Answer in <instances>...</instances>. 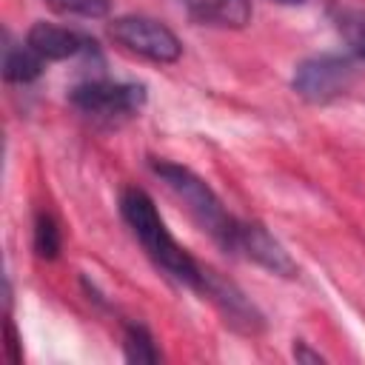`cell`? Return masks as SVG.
Returning <instances> with one entry per match:
<instances>
[{
	"mask_svg": "<svg viewBox=\"0 0 365 365\" xmlns=\"http://www.w3.org/2000/svg\"><path fill=\"white\" fill-rule=\"evenodd\" d=\"M48 9H54L57 14H68V17H86V20H97L106 17L111 9V0H43Z\"/></svg>",
	"mask_w": 365,
	"mask_h": 365,
	"instance_id": "5bb4252c",
	"label": "cell"
},
{
	"mask_svg": "<svg viewBox=\"0 0 365 365\" xmlns=\"http://www.w3.org/2000/svg\"><path fill=\"white\" fill-rule=\"evenodd\" d=\"M356 80H359V57L339 54V51H322V54H314L297 63L291 74V88L305 103L328 106L345 97L356 86Z\"/></svg>",
	"mask_w": 365,
	"mask_h": 365,
	"instance_id": "3957f363",
	"label": "cell"
},
{
	"mask_svg": "<svg viewBox=\"0 0 365 365\" xmlns=\"http://www.w3.org/2000/svg\"><path fill=\"white\" fill-rule=\"evenodd\" d=\"M291 354H294L297 362H314V365H317V362H325V356H322L319 351H311L308 342H302V339L294 342V351H291Z\"/></svg>",
	"mask_w": 365,
	"mask_h": 365,
	"instance_id": "9a60e30c",
	"label": "cell"
},
{
	"mask_svg": "<svg viewBox=\"0 0 365 365\" xmlns=\"http://www.w3.org/2000/svg\"><path fill=\"white\" fill-rule=\"evenodd\" d=\"M68 103L83 117H91L100 123H117V120L134 117L145 106V86L108 80V77H91V80L71 86Z\"/></svg>",
	"mask_w": 365,
	"mask_h": 365,
	"instance_id": "277c9868",
	"label": "cell"
},
{
	"mask_svg": "<svg viewBox=\"0 0 365 365\" xmlns=\"http://www.w3.org/2000/svg\"><path fill=\"white\" fill-rule=\"evenodd\" d=\"M120 217L128 225V231L134 234V240L143 245L145 257L177 285H185L191 291L200 288L202 279V265L171 237V231L165 228L154 200L137 188L128 185L120 194Z\"/></svg>",
	"mask_w": 365,
	"mask_h": 365,
	"instance_id": "6da1fadb",
	"label": "cell"
},
{
	"mask_svg": "<svg viewBox=\"0 0 365 365\" xmlns=\"http://www.w3.org/2000/svg\"><path fill=\"white\" fill-rule=\"evenodd\" d=\"M336 29L342 34V40L348 43L351 54L359 57L365 63V9H336L334 14Z\"/></svg>",
	"mask_w": 365,
	"mask_h": 365,
	"instance_id": "4fadbf2b",
	"label": "cell"
},
{
	"mask_svg": "<svg viewBox=\"0 0 365 365\" xmlns=\"http://www.w3.org/2000/svg\"><path fill=\"white\" fill-rule=\"evenodd\" d=\"M123 356L137 365H154L163 359V354L154 342V334L143 322H128L123 328Z\"/></svg>",
	"mask_w": 365,
	"mask_h": 365,
	"instance_id": "8fae6325",
	"label": "cell"
},
{
	"mask_svg": "<svg viewBox=\"0 0 365 365\" xmlns=\"http://www.w3.org/2000/svg\"><path fill=\"white\" fill-rule=\"evenodd\" d=\"M185 11L202 23L217 29H245L251 23V0H180Z\"/></svg>",
	"mask_w": 365,
	"mask_h": 365,
	"instance_id": "9c48e42d",
	"label": "cell"
},
{
	"mask_svg": "<svg viewBox=\"0 0 365 365\" xmlns=\"http://www.w3.org/2000/svg\"><path fill=\"white\" fill-rule=\"evenodd\" d=\"M228 254L242 257V259H248L277 277H285V279H294L299 274V265L285 251V245L262 222H254V220H237Z\"/></svg>",
	"mask_w": 365,
	"mask_h": 365,
	"instance_id": "52a82bcc",
	"label": "cell"
},
{
	"mask_svg": "<svg viewBox=\"0 0 365 365\" xmlns=\"http://www.w3.org/2000/svg\"><path fill=\"white\" fill-rule=\"evenodd\" d=\"M108 37L117 46H123L125 51H131L143 60L160 63V66L177 63L182 57L180 37L163 20H154V17H145V14H120V17H114L108 23Z\"/></svg>",
	"mask_w": 365,
	"mask_h": 365,
	"instance_id": "5b68a950",
	"label": "cell"
},
{
	"mask_svg": "<svg viewBox=\"0 0 365 365\" xmlns=\"http://www.w3.org/2000/svg\"><path fill=\"white\" fill-rule=\"evenodd\" d=\"M200 297H205L222 317V322L228 328H234L237 334L245 336H257L265 331V317L262 311L254 305V299L228 277H222L220 271L202 265V279L197 288Z\"/></svg>",
	"mask_w": 365,
	"mask_h": 365,
	"instance_id": "8992f818",
	"label": "cell"
},
{
	"mask_svg": "<svg viewBox=\"0 0 365 365\" xmlns=\"http://www.w3.org/2000/svg\"><path fill=\"white\" fill-rule=\"evenodd\" d=\"M43 68H46V60L29 43H14L6 34V43H3V77H6V83H17V86L34 83L43 74Z\"/></svg>",
	"mask_w": 365,
	"mask_h": 365,
	"instance_id": "30bf717a",
	"label": "cell"
},
{
	"mask_svg": "<svg viewBox=\"0 0 365 365\" xmlns=\"http://www.w3.org/2000/svg\"><path fill=\"white\" fill-rule=\"evenodd\" d=\"M6 354H9V359L11 362H20L23 359V351H20V342H17V334H14V325H11V319L6 322Z\"/></svg>",
	"mask_w": 365,
	"mask_h": 365,
	"instance_id": "2e32d148",
	"label": "cell"
},
{
	"mask_svg": "<svg viewBox=\"0 0 365 365\" xmlns=\"http://www.w3.org/2000/svg\"><path fill=\"white\" fill-rule=\"evenodd\" d=\"M31 242H34V254L40 259H57L60 248H63V234L57 220L48 211H37L34 217V231H31Z\"/></svg>",
	"mask_w": 365,
	"mask_h": 365,
	"instance_id": "7c38bea8",
	"label": "cell"
},
{
	"mask_svg": "<svg viewBox=\"0 0 365 365\" xmlns=\"http://www.w3.org/2000/svg\"><path fill=\"white\" fill-rule=\"evenodd\" d=\"M26 43L46 60V63H54V60H71V57H80V54H97V43L77 31V29H68V26H57V23H46V20H37L29 34H26Z\"/></svg>",
	"mask_w": 365,
	"mask_h": 365,
	"instance_id": "ba28073f",
	"label": "cell"
},
{
	"mask_svg": "<svg viewBox=\"0 0 365 365\" xmlns=\"http://www.w3.org/2000/svg\"><path fill=\"white\" fill-rule=\"evenodd\" d=\"M274 3H279V6H302L308 0H274Z\"/></svg>",
	"mask_w": 365,
	"mask_h": 365,
	"instance_id": "e0dca14e",
	"label": "cell"
},
{
	"mask_svg": "<svg viewBox=\"0 0 365 365\" xmlns=\"http://www.w3.org/2000/svg\"><path fill=\"white\" fill-rule=\"evenodd\" d=\"M154 177H160L165 182V188L182 202V208L188 211V217L222 248L228 251L231 245V237H234V228H237V220L225 202L217 197V191L200 177L194 174L191 168L180 165V163H171V160H151L148 163Z\"/></svg>",
	"mask_w": 365,
	"mask_h": 365,
	"instance_id": "7a4b0ae2",
	"label": "cell"
}]
</instances>
